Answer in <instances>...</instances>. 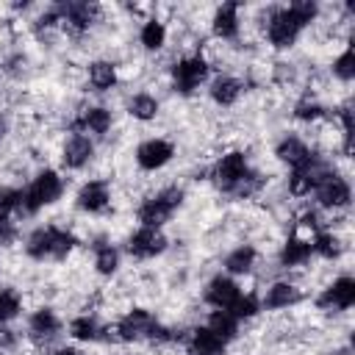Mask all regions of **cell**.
Wrapping results in <instances>:
<instances>
[{"label": "cell", "mask_w": 355, "mask_h": 355, "mask_svg": "<svg viewBox=\"0 0 355 355\" xmlns=\"http://www.w3.org/2000/svg\"><path fill=\"white\" fill-rule=\"evenodd\" d=\"M255 169L252 155L244 147H225L211 164H208V175L205 180L216 189V194L222 197H233L236 189L247 180V175Z\"/></svg>", "instance_id": "7"}, {"label": "cell", "mask_w": 355, "mask_h": 355, "mask_svg": "<svg viewBox=\"0 0 355 355\" xmlns=\"http://www.w3.org/2000/svg\"><path fill=\"white\" fill-rule=\"evenodd\" d=\"M8 133H11V119H8V114L0 111V144L8 139Z\"/></svg>", "instance_id": "39"}, {"label": "cell", "mask_w": 355, "mask_h": 355, "mask_svg": "<svg viewBox=\"0 0 355 355\" xmlns=\"http://www.w3.org/2000/svg\"><path fill=\"white\" fill-rule=\"evenodd\" d=\"M247 89H250V83L244 75L230 72V69H216L211 75V80L205 83V97L211 105H216L222 111V108H236L241 103V97L247 94Z\"/></svg>", "instance_id": "20"}, {"label": "cell", "mask_w": 355, "mask_h": 355, "mask_svg": "<svg viewBox=\"0 0 355 355\" xmlns=\"http://www.w3.org/2000/svg\"><path fill=\"white\" fill-rule=\"evenodd\" d=\"M116 125V114L111 105L105 103H80L72 116L67 119V130H75V133H86L92 136L94 141L105 139Z\"/></svg>", "instance_id": "14"}, {"label": "cell", "mask_w": 355, "mask_h": 355, "mask_svg": "<svg viewBox=\"0 0 355 355\" xmlns=\"http://www.w3.org/2000/svg\"><path fill=\"white\" fill-rule=\"evenodd\" d=\"M180 349H183V355H227L230 352V347L219 336H214L202 322H194L186 327Z\"/></svg>", "instance_id": "28"}, {"label": "cell", "mask_w": 355, "mask_h": 355, "mask_svg": "<svg viewBox=\"0 0 355 355\" xmlns=\"http://www.w3.org/2000/svg\"><path fill=\"white\" fill-rule=\"evenodd\" d=\"M311 205L319 208L322 214H347L352 205V183H349V172L347 169H333L330 175H324L313 191H311Z\"/></svg>", "instance_id": "9"}, {"label": "cell", "mask_w": 355, "mask_h": 355, "mask_svg": "<svg viewBox=\"0 0 355 355\" xmlns=\"http://www.w3.org/2000/svg\"><path fill=\"white\" fill-rule=\"evenodd\" d=\"M83 78H86V89L89 92H94V94H111L122 83V69H119V64L114 58L97 55V58H89L86 61Z\"/></svg>", "instance_id": "23"}, {"label": "cell", "mask_w": 355, "mask_h": 355, "mask_svg": "<svg viewBox=\"0 0 355 355\" xmlns=\"http://www.w3.org/2000/svg\"><path fill=\"white\" fill-rule=\"evenodd\" d=\"M103 333H105V319H100L97 311H78L67 322V336L78 347L103 344Z\"/></svg>", "instance_id": "27"}, {"label": "cell", "mask_w": 355, "mask_h": 355, "mask_svg": "<svg viewBox=\"0 0 355 355\" xmlns=\"http://www.w3.org/2000/svg\"><path fill=\"white\" fill-rule=\"evenodd\" d=\"M261 247L252 244V241H236L225 255H222V272L241 280V277H252L261 266Z\"/></svg>", "instance_id": "24"}, {"label": "cell", "mask_w": 355, "mask_h": 355, "mask_svg": "<svg viewBox=\"0 0 355 355\" xmlns=\"http://www.w3.org/2000/svg\"><path fill=\"white\" fill-rule=\"evenodd\" d=\"M22 241V225L17 219H0V252Z\"/></svg>", "instance_id": "37"}, {"label": "cell", "mask_w": 355, "mask_h": 355, "mask_svg": "<svg viewBox=\"0 0 355 355\" xmlns=\"http://www.w3.org/2000/svg\"><path fill=\"white\" fill-rule=\"evenodd\" d=\"M22 183H0V219H19Z\"/></svg>", "instance_id": "36"}, {"label": "cell", "mask_w": 355, "mask_h": 355, "mask_svg": "<svg viewBox=\"0 0 355 355\" xmlns=\"http://www.w3.org/2000/svg\"><path fill=\"white\" fill-rule=\"evenodd\" d=\"M169 250V236H166V227H144V225H136L125 241H122V252L136 261V263H147V261H155L161 255H166Z\"/></svg>", "instance_id": "16"}, {"label": "cell", "mask_w": 355, "mask_h": 355, "mask_svg": "<svg viewBox=\"0 0 355 355\" xmlns=\"http://www.w3.org/2000/svg\"><path fill=\"white\" fill-rule=\"evenodd\" d=\"M22 333H25V344H31L36 352H42V349L55 347L61 341V336H67V322L50 302H42L25 313Z\"/></svg>", "instance_id": "8"}, {"label": "cell", "mask_w": 355, "mask_h": 355, "mask_svg": "<svg viewBox=\"0 0 355 355\" xmlns=\"http://www.w3.org/2000/svg\"><path fill=\"white\" fill-rule=\"evenodd\" d=\"M322 19V6L316 0H291L283 6H266L258 11V28L269 50L288 53L300 44L305 31Z\"/></svg>", "instance_id": "1"}, {"label": "cell", "mask_w": 355, "mask_h": 355, "mask_svg": "<svg viewBox=\"0 0 355 355\" xmlns=\"http://www.w3.org/2000/svg\"><path fill=\"white\" fill-rule=\"evenodd\" d=\"M311 247H313V258H319L324 263H338L349 250V236L341 230L324 227L311 239Z\"/></svg>", "instance_id": "30"}, {"label": "cell", "mask_w": 355, "mask_h": 355, "mask_svg": "<svg viewBox=\"0 0 355 355\" xmlns=\"http://www.w3.org/2000/svg\"><path fill=\"white\" fill-rule=\"evenodd\" d=\"M97 158V141L86 133L67 130V136L58 144V169L67 172H86Z\"/></svg>", "instance_id": "19"}, {"label": "cell", "mask_w": 355, "mask_h": 355, "mask_svg": "<svg viewBox=\"0 0 355 355\" xmlns=\"http://www.w3.org/2000/svg\"><path fill=\"white\" fill-rule=\"evenodd\" d=\"M327 355H352V347L349 344H341V347H333Z\"/></svg>", "instance_id": "40"}, {"label": "cell", "mask_w": 355, "mask_h": 355, "mask_svg": "<svg viewBox=\"0 0 355 355\" xmlns=\"http://www.w3.org/2000/svg\"><path fill=\"white\" fill-rule=\"evenodd\" d=\"M158 322H161V316H158L153 308L130 305L128 311H122L119 316H114V319H108V322H105L103 344H108V347L147 344Z\"/></svg>", "instance_id": "5"}, {"label": "cell", "mask_w": 355, "mask_h": 355, "mask_svg": "<svg viewBox=\"0 0 355 355\" xmlns=\"http://www.w3.org/2000/svg\"><path fill=\"white\" fill-rule=\"evenodd\" d=\"M136 42L144 53L155 55V53H164V47L169 44V25L164 17L158 14H150L139 22V31H136Z\"/></svg>", "instance_id": "31"}, {"label": "cell", "mask_w": 355, "mask_h": 355, "mask_svg": "<svg viewBox=\"0 0 355 355\" xmlns=\"http://www.w3.org/2000/svg\"><path fill=\"white\" fill-rule=\"evenodd\" d=\"M355 305V277L349 272L333 275L316 294H313V308L324 316H344Z\"/></svg>", "instance_id": "13"}, {"label": "cell", "mask_w": 355, "mask_h": 355, "mask_svg": "<svg viewBox=\"0 0 355 355\" xmlns=\"http://www.w3.org/2000/svg\"><path fill=\"white\" fill-rule=\"evenodd\" d=\"M36 355H86V349L78 347V344H55V347H50V349L36 352Z\"/></svg>", "instance_id": "38"}, {"label": "cell", "mask_w": 355, "mask_h": 355, "mask_svg": "<svg viewBox=\"0 0 355 355\" xmlns=\"http://www.w3.org/2000/svg\"><path fill=\"white\" fill-rule=\"evenodd\" d=\"M202 324H205L214 336H219L227 347H230V344H236V341L241 338V327H244V324H241L230 311H216V308H208V311H205Z\"/></svg>", "instance_id": "32"}, {"label": "cell", "mask_w": 355, "mask_h": 355, "mask_svg": "<svg viewBox=\"0 0 355 355\" xmlns=\"http://www.w3.org/2000/svg\"><path fill=\"white\" fill-rule=\"evenodd\" d=\"M25 313V294L17 286H0V324H14Z\"/></svg>", "instance_id": "34"}, {"label": "cell", "mask_w": 355, "mask_h": 355, "mask_svg": "<svg viewBox=\"0 0 355 355\" xmlns=\"http://www.w3.org/2000/svg\"><path fill=\"white\" fill-rule=\"evenodd\" d=\"M22 255L31 263H64L80 247V239L72 227L58 222H39L22 233Z\"/></svg>", "instance_id": "2"}, {"label": "cell", "mask_w": 355, "mask_h": 355, "mask_svg": "<svg viewBox=\"0 0 355 355\" xmlns=\"http://www.w3.org/2000/svg\"><path fill=\"white\" fill-rule=\"evenodd\" d=\"M241 291H244L241 280H236V277H230V275H225V272L219 269V272H214V275L200 286V302H202L205 308L227 311V308L241 297Z\"/></svg>", "instance_id": "21"}, {"label": "cell", "mask_w": 355, "mask_h": 355, "mask_svg": "<svg viewBox=\"0 0 355 355\" xmlns=\"http://www.w3.org/2000/svg\"><path fill=\"white\" fill-rule=\"evenodd\" d=\"M258 300H261V311L263 313H283V311L300 308L308 300V291L291 275H280V277L266 280L258 288Z\"/></svg>", "instance_id": "11"}, {"label": "cell", "mask_w": 355, "mask_h": 355, "mask_svg": "<svg viewBox=\"0 0 355 355\" xmlns=\"http://www.w3.org/2000/svg\"><path fill=\"white\" fill-rule=\"evenodd\" d=\"M161 108H164L161 97L155 92H150V89H139V92H130L125 97V116L139 122V125L155 122L161 116Z\"/></svg>", "instance_id": "29"}, {"label": "cell", "mask_w": 355, "mask_h": 355, "mask_svg": "<svg viewBox=\"0 0 355 355\" xmlns=\"http://www.w3.org/2000/svg\"><path fill=\"white\" fill-rule=\"evenodd\" d=\"M327 72H330V78H333L338 86H344V89L352 86V80H355V50H352V39H347V42L341 44V50L330 58Z\"/></svg>", "instance_id": "33"}, {"label": "cell", "mask_w": 355, "mask_h": 355, "mask_svg": "<svg viewBox=\"0 0 355 355\" xmlns=\"http://www.w3.org/2000/svg\"><path fill=\"white\" fill-rule=\"evenodd\" d=\"M241 324H247V322H255L263 311H261V300H258V288H244L241 291V297L227 308Z\"/></svg>", "instance_id": "35"}, {"label": "cell", "mask_w": 355, "mask_h": 355, "mask_svg": "<svg viewBox=\"0 0 355 355\" xmlns=\"http://www.w3.org/2000/svg\"><path fill=\"white\" fill-rule=\"evenodd\" d=\"M319 153H324V150H319L305 133H300V130H283L277 139H275V144H272V155H275V161L280 164V166H286V172L288 169H302V166H308Z\"/></svg>", "instance_id": "17"}, {"label": "cell", "mask_w": 355, "mask_h": 355, "mask_svg": "<svg viewBox=\"0 0 355 355\" xmlns=\"http://www.w3.org/2000/svg\"><path fill=\"white\" fill-rule=\"evenodd\" d=\"M116 355H136V352H116Z\"/></svg>", "instance_id": "41"}, {"label": "cell", "mask_w": 355, "mask_h": 355, "mask_svg": "<svg viewBox=\"0 0 355 355\" xmlns=\"http://www.w3.org/2000/svg\"><path fill=\"white\" fill-rule=\"evenodd\" d=\"M130 158H133V166L141 175L164 172L178 158V141L169 139V136H158V133L155 136H144L130 150Z\"/></svg>", "instance_id": "12"}, {"label": "cell", "mask_w": 355, "mask_h": 355, "mask_svg": "<svg viewBox=\"0 0 355 355\" xmlns=\"http://www.w3.org/2000/svg\"><path fill=\"white\" fill-rule=\"evenodd\" d=\"M69 189V178L58 169V166H50V164H42L33 169V175L22 183V208H19V219H33L39 216L42 211L58 205L64 200Z\"/></svg>", "instance_id": "3"}, {"label": "cell", "mask_w": 355, "mask_h": 355, "mask_svg": "<svg viewBox=\"0 0 355 355\" xmlns=\"http://www.w3.org/2000/svg\"><path fill=\"white\" fill-rule=\"evenodd\" d=\"M189 200V189L183 183H164L153 191H147L136 205H133V219L136 225L144 227H166L178 211H183Z\"/></svg>", "instance_id": "4"}, {"label": "cell", "mask_w": 355, "mask_h": 355, "mask_svg": "<svg viewBox=\"0 0 355 355\" xmlns=\"http://www.w3.org/2000/svg\"><path fill=\"white\" fill-rule=\"evenodd\" d=\"M58 14H61V33L69 39H86L105 17V8L100 3H89V0H61L55 3Z\"/></svg>", "instance_id": "10"}, {"label": "cell", "mask_w": 355, "mask_h": 355, "mask_svg": "<svg viewBox=\"0 0 355 355\" xmlns=\"http://www.w3.org/2000/svg\"><path fill=\"white\" fill-rule=\"evenodd\" d=\"M89 250H92V272L100 280H111V277L119 275L122 261H125V252H122V247L114 239L97 236V239L89 241Z\"/></svg>", "instance_id": "25"}, {"label": "cell", "mask_w": 355, "mask_h": 355, "mask_svg": "<svg viewBox=\"0 0 355 355\" xmlns=\"http://www.w3.org/2000/svg\"><path fill=\"white\" fill-rule=\"evenodd\" d=\"M211 75H214V67H211L205 50H186V53L175 55L172 64L166 67L169 92L183 97V100L200 94V89H205Z\"/></svg>", "instance_id": "6"}, {"label": "cell", "mask_w": 355, "mask_h": 355, "mask_svg": "<svg viewBox=\"0 0 355 355\" xmlns=\"http://www.w3.org/2000/svg\"><path fill=\"white\" fill-rule=\"evenodd\" d=\"M288 114H291V119H294L297 125H302V128H319V125H324V122L330 119V105H327L313 89H302V92L294 97Z\"/></svg>", "instance_id": "26"}, {"label": "cell", "mask_w": 355, "mask_h": 355, "mask_svg": "<svg viewBox=\"0 0 355 355\" xmlns=\"http://www.w3.org/2000/svg\"><path fill=\"white\" fill-rule=\"evenodd\" d=\"M0 272H3V261H0Z\"/></svg>", "instance_id": "42"}, {"label": "cell", "mask_w": 355, "mask_h": 355, "mask_svg": "<svg viewBox=\"0 0 355 355\" xmlns=\"http://www.w3.org/2000/svg\"><path fill=\"white\" fill-rule=\"evenodd\" d=\"M311 261H313L311 239H302V236H297V233L283 236V241H280L277 250H275V266H277L283 275L302 272V269L311 266Z\"/></svg>", "instance_id": "22"}, {"label": "cell", "mask_w": 355, "mask_h": 355, "mask_svg": "<svg viewBox=\"0 0 355 355\" xmlns=\"http://www.w3.org/2000/svg\"><path fill=\"white\" fill-rule=\"evenodd\" d=\"M72 208L83 216H105L114 208V183L111 178H86L72 194Z\"/></svg>", "instance_id": "15"}, {"label": "cell", "mask_w": 355, "mask_h": 355, "mask_svg": "<svg viewBox=\"0 0 355 355\" xmlns=\"http://www.w3.org/2000/svg\"><path fill=\"white\" fill-rule=\"evenodd\" d=\"M244 3L239 0H225L219 6H214L211 17H208V33L214 42L222 44H236L247 28V17H244Z\"/></svg>", "instance_id": "18"}]
</instances>
